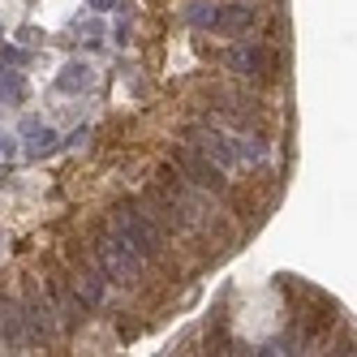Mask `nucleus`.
Returning <instances> with one entry per match:
<instances>
[{
  "label": "nucleus",
  "mask_w": 357,
  "mask_h": 357,
  "mask_svg": "<svg viewBox=\"0 0 357 357\" xmlns=\"http://www.w3.org/2000/svg\"><path fill=\"white\" fill-rule=\"evenodd\" d=\"M112 233H121L125 241H130L142 259H160L164 254V233L160 224L146 215V207H138V202H121V207L112 211Z\"/></svg>",
  "instance_id": "obj_1"
},
{
  "label": "nucleus",
  "mask_w": 357,
  "mask_h": 357,
  "mask_svg": "<svg viewBox=\"0 0 357 357\" xmlns=\"http://www.w3.org/2000/svg\"><path fill=\"white\" fill-rule=\"evenodd\" d=\"M95 259H99V271L108 280H121V284H138L142 280V254L121 233H112V228L95 241Z\"/></svg>",
  "instance_id": "obj_2"
},
{
  "label": "nucleus",
  "mask_w": 357,
  "mask_h": 357,
  "mask_svg": "<svg viewBox=\"0 0 357 357\" xmlns=\"http://www.w3.org/2000/svg\"><path fill=\"white\" fill-rule=\"evenodd\" d=\"M17 305H22V319H26L31 344H52V336H56V310H52V301H47V293L43 289H26V297H22Z\"/></svg>",
  "instance_id": "obj_3"
},
{
  "label": "nucleus",
  "mask_w": 357,
  "mask_h": 357,
  "mask_svg": "<svg viewBox=\"0 0 357 357\" xmlns=\"http://www.w3.org/2000/svg\"><path fill=\"white\" fill-rule=\"evenodd\" d=\"M176 164L185 168V176L198 185V190H211V194H224L228 190V181H224V168L215 164V160H207L202 151H194V146H181L176 151Z\"/></svg>",
  "instance_id": "obj_4"
},
{
  "label": "nucleus",
  "mask_w": 357,
  "mask_h": 357,
  "mask_svg": "<svg viewBox=\"0 0 357 357\" xmlns=\"http://www.w3.org/2000/svg\"><path fill=\"white\" fill-rule=\"evenodd\" d=\"M0 349H5V353H26V349H31L22 305H17L13 297H5V293H0Z\"/></svg>",
  "instance_id": "obj_5"
},
{
  "label": "nucleus",
  "mask_w": 357,
  "mask_h": 357,
  "mask_svg": "<svg viewBox=\"0 0 357 357\" xmlns=\"http://www.w3.org/2000/svg\"><path fill=\"white\" fill-rule=\"evenodd\" d=\"M224 65L241 73V78H263V73L271 69V52L259 43H237V47H228L224 52Z\"/></svg>",
  "instance_id": "obj_6"
},
{
  "label": "nucleus",
  "mask_w": 357,
  "mask_h": 357,
  "mask_svg": "<svg viewBox=\"0 0 357 357\" xmlns=\"http://www.w3.org/2000/svg\"><path fill=\"white\" fill-rule=\"evenodd\" d=\"M69 284H73V293L82 297V305H91V310H95L99 301H104V271H99V267H91L86 259L78 263V271L69 275Z\"/></svg>",
  "instance_id": "obj_7"
},
{
  "label": "nucleus",
  "mask_w": 357,
  "mask_h": 357,
  "mask_svg": "<svg viewBox=\"0 0 357 357\" xmlns=\"http://www.w3.org/2000/svg\"><path fill=\"white\" fill-rule=\"evenodd\" d=\"M190 138H194V151H202V155L215 160L220 168H233V164H237V151L228 146L224 134H215V130H194Z\"/></svg>",
  "instance_id": "obj_8"
},
{
  "label": "nucleus",
  "mask_w": 357,
  "mask_h": 357,
  "mask_svg": "<svg viewBox=\"0 0 357 357\" xmlns=\"http://www.w3.org/2000/svg\"><path fill=\"white\" fill-rule=\"evenodd\" d=\"M254 5H241V0H233V5H220L215 9V31H224V35H245L250 26H254Z\"/></svg>",
  "instance_id": "obj_9"
},
{
  "label": "nucleus",
  "mask_w": 357,
  "mask_h": 357,
  "mask_svg": "<svg viewBox=\"0 0 357 357\" xmlns=\"http://www.w3.org/2000/svg\"><path fill=\"white\" fill-rule=\"evenodd\" d=\"M52 297H56V319H65V323H78V310H82V297L73 293V284H69V275H52Z\"/></svg>",
  "instance_id": "obj_10"
},
{
  "label": "nucleus",
  "mask_w": 357,
  "mask_h": 357,
  "mask_svg": "<svg viewBox=\"0 0 357 357\" xmlns=\"http://www.w3.org/2000/svg\"><path fill=\"white\" fill-rule=\"evenodd\" d=\"M91 86V65H82V61H73V65H65L61 69V78H56V91L61 95H73V91H86Z\"/></svg>",
  "instance_id": "obj_11"
},
{
  "label": "nucleus",
  "mask_w": 357,
  "mask_h": 357,
  "mask_svg": "<svg viewBox=\"0 0 357 357\" xmlns=\"http://www.w3.org/2000/svg\"><path fill=\"white\" fill-rule=\"evenodd\" d=\"M26 138H31V151H35V155H43V151H52V142H56V134L52 130H47V125H26Z\"/></svg>",
  "instance_id": "obj_12"
},
{
  "label": "nucleus",
  "mask_w": 357,
  "mask_h": 357,
  "mask_svg": "<svg viewBox=\"0 0 357 357\" xmlns=\"http://www.w3.org/2000/svg\"><path fill=\"white\" fill-rule=\"evenodd\" d=\"M215 9L220 5H207V0H198V5H190V22L202 31H215Z\"/></svg>",
  "instance_id": "obj_13"
},
{
  "label": "nucleus",
  "mask_w": 357,
  "mask_h": 357,
  "mask_svg": "<svg viewBox=\"0 0 357 357\" xmlns=\"http://www.w3.org/2000/svg\"><path fill=\"white\" fill-rule=\"evenodd\" d=\"M0 99H22V78L17 73H5V78H0Z\"/></svg>",
  "instance_id": "obj_14"
},
{
  "label": "nucleus",
  "mask_w": 357,
  "mask_h": 357,
  "mask_svg": "<svg viewBox=\"0 0 357 357\" xmlns=\"http://www.w3.org/2000/svg\"><path fill=\"white\" fill-rule=\"evenodd\" d=\"M13 155H17V146H13V142H9V138H0V160H5V164H9V160H13Z\"/></svg>",
  "instance_id": "obj_15"
},
{
  "label": "nucleus",
  "mask_w": 357,
  "mask_h": 357,
  "mask_svg": "<svg viewBox=\"0 0 357 357\" xmlns=\"http://www.w3.org/2000/svg\"><path fill=\"white\" fill-rule=\"evenodd\" d=\"M116 5V0H91V9H99V13H104V9H112Z\"/></svg>",
  "instance_id": "obj_16"
}]
</instances>
